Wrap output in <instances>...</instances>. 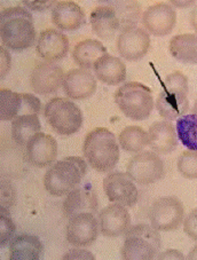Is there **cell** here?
Instances as JSON below:
<instances>
[{
	"mask_svg": "<svg viewBox=\"0 0 197 260\" xmlns=\"http://www.w3.org/2000/svg\"><path fill=\"white\" fill-rule=\"evenodd\" d=\"M0 38L4 47L14 52L32 47L36 42L32 14L21 6L4 8L0 14Z\"/></svg>",
	"mask_w": 197,
	"mask_h": 260,
	"instance_id": "1",
	"label": "cell"
},
{
	"mask_svg": "<svg viewBox=\"0 0 197 260\" xmlns=\"http://www.w3.org/2000/svg\"><path fill=\"white\" fill-rule=\"evenodd\" d=\"M83 154L87 164L97 172H109L119 160V146L115 134L106 127L88 132L83 143Z\"/></svg>",
	"mask_w": 197,
	"mask_h": 260,
	"instance_id": "2",
	"label": "cell"
},
{
	"mask_svg": "<svg viewBox=\"0 0 197 260\" xmlns=\"http://www.w3.org/2000/svg\"><path fill=\"white\" fill-rule=\"evenodd\" d=\"M87 162L77 156H69L51 165L44 176V186L54 197L68 195L86 176Z\"/></svg>",
	"mask_w": 197,
	"mask_h": 260,
	"instance_id": "3",
	"label": "cell"
},
{
	"mask_svg": "<svg viewBox=\"0 0 197 260\" xmlns=\"http://www.w3.org/2000/svg\"><path fill=\"white\" fill-rule=\"evenodd\" d=\"M162 248L159 231L151 225L139 223L129 227L124 234L120 255L125 260L156 259Z\"/></svg>",
	"mask_w": 197,
	"mask_h": 260,
	"instance_id": "4",
	"label": "cell"
},
{
	"mask_svg": "<svg viewBox=\"0 0 197 260\" xmlns=\"http://www.w3.org/2000/svg\"><path fill=\"white\" fill-rule=\"evenodd\" d=\"M114 99L120 111L133 120L147 119L155 106L151 89L138 82L122 85L115 92Z\"/></svg>",
	"mask_w": 197,
	"mask_h": 260,
	"instance_id": "5",
	"label": "cell"
},
{
	"mask_svg": "<svg viewBox=\"0 0 197 260\" xmlns=\"http://www.w3.org/2000/svg\"><path fill=\"white\" fill-rule=\"evenodd\" d=\"M44 116L53 131L61 136L77 133L83 125V113L69 99L53 98L44 109Z\"/></svg>",
	"mask_w": 197,
	"mask_h": 260,
	"instance_id": "6",
	"label": "cell"
},
{
	"mask_svg": "<svg viewBox=\"0 0 197 260\" xmlns=\"http://www.w3.org/2000/svg\"><path fill=\"white\" fill-rule=\"evenodd\" d=\"M185 208L176 196H164L156 200L150 206L149 221L159 232H172L183 222Z\"/></svg>",
	"mask_w": 197,
	"mask_h": 260,
	"instance_id": "7",
	"label": "cell"
},
{
	"mask_svg": "<svg viewBox=\"0 0 197 260\" xmlns=\"http://www.w3.org/2000/svg\"><path fill=\"white\" fill-rule=\"evenodd\" d=\"M126 173L139 185H150L164 177V163L155 151L142 150L128 160Z\"/></svg>",
	"mask_w": 197,
	"mask_h": 260,
	"instance_id": "8",
	"label": "cell"
},
{
	"mask_svg": "<svg viewBox=\"0 0 197 260\" xmlns=\"http://www.w3.org/2000/svg\"><path fill=\"white\" fill-rule=\"evenodd\" d=\"M104 190L111 203L132 208L139 200V190L127 173L113 172L104 179Z\"/></svg>",
	"mask_w": 197,
	"mask_h": 260,
	"instance_id": "9",
	"label": "cell"
},
{
	"mask_svg": "<svg viewBox=\"0 0 197 260\" xmlns=\"http://www.w3.org/2000/svg\"><path fill=\"white\" fill-rule=\"evenodd\" d=\"M98 221L92 213H79L69 219L65 236L68 243L78 248L92 245L98 236Z\"/></svg>",
	"mask_w": 197,
	"mask_h": 260,
	"instance_id": "10",
	"label": "cell"
},
{
	"mask_svg": "<svg viewBox=\"0 0 197 260\" xmlns=\"http://www.w3.org/2000/svg\"><path fill=\"white\" fill-rule=\"evenodd\" d=\"M141 22L147 32L158 37L167 36L171 34L176 25L177 12L169 4L159 3L143 12Z\"/></svg>",
	"mask_w": 197,
	"mask_h": 260,
	"instance_id": "11",
	"label": "cell"
},
{
	"mask_svg": "<svg viewBox=\"0 0 197 260\" xmlns=\"http://www.w3.org/2000/svg\"><path fill=\"white\" fill-rule=\"evenodd\" d=\"M64 71L52 62H43L31 71L30 86L36 94L48 95L55 93L63 85Z\"/></svg>",
	"mask_w": 197,
	"mask_h": 260,
	"instance_id": "12",
	"label": "cell"
},
{
	"mask_svg": "<svg viewBox=\"0 0 197 260\" xmlns=\"http://www.w3.org/2000/svg\"><path fill=\"white\" fill-rule=\"evenodd\" d=\"M119 54L127 61H138L145 56L150 47V36L142 28L123 30L117 38Z\"/></svg>",
	"mask_w": 197,
	"mask_h": 260,
	"instance_id": "13",
	"label": "cell"
},
{
	"mask_svg": "<svg viewBox=\"0 0 197 260\" xmlns=\"http://www.w3.org/2000/svg\"><path fill=\"white\" fill-rule=\"evenodd\" d=\"M57 157V142L49 134L39 132L26 143V158L35 168H48Z\"/></svg>",
	"mask_w": 197,
	"mask_h": 260,
	"instance_id": "14",
	"label": "cell"
},
{
	"mask_svg": "<svg viewBox=\"0 0 197 260\" xmlns=\"http://www.w3.org/2000/svg\"><path fill=\"white\" fill-rule=\"evenodd\" d=\"M70 48L69 39L60 30L46 29L40 32L36 51L43 60L57 62L64 59Z\"/></svg>",
	"mask_w": 197,
	"mask_h": 260,
	"instance_id": "15",
	"label": "cell"
},
{
	"mask_svg": "<svg viewBox=\"0 0 197 260\" xmlns=\"http://www.w3.org/2000/svg\"><path fill=\"white\" fill-rule=\"evenodd\" d=\"M98 208V199L95 190L89 185L78 186L67 195L62 205L65 218L77 216L79 213L95 214Z\"/></svg>",
	"mask_w": 197,
	"mask_h": 260,
	"instance_id": "16",
	"label": "cell"
},
{
	"mask_svg": "<svg viewBox=\"0 0 197 260\" xmlns=\"http://www.w3.org/2000/svg\"><path fill=\"white\" fill-rule=\"evenodd\" d=\"M98 225L102 235L117 237L125 234L131 227V216L126 206L114 203L98 212Z\"/></svg>",
	"mask_w": 197,
	"mask_h": 260,
	"instance_id": "17",
	"label": "cell"
},
{
	"mask_svg": "<svg viewBox=\"0 0 197 260\" xmlns=\"http://www.w3.org/2000/svg\"><path fill=\"white\" fill-rule=\"evenodd\" d=\"M96 77L91 70L77 68L71 69L64 75L63 91L65 95L74 100H84L92 96L96 91Z\"/></svg>",
	"mask_w": 197,
	"mask_h": 260,
	"instance_id": "18",
	"label": "cell"
},
{
	"mask_svg": "<svg viewBox=\"0 0 197 260\" xmlns=\"http://www.w3.org/2000/svg\"><path fill=\"white\" fill-rule=\"evenodd\" d=\"M52 21L61 31H75L86 23V15L77 3L62 0L52 8Z\"/></svg>",
	"mask_w": 197,
	"mask_h": 260,
	"instance_id": "19",
	"label": "cell"
},
{
	"mask_svg": "<svg viewBox=\"0 0 197 260\" xmlns=\"http://www.w3.org/2000/svg\"><path fill=\"white\" fill-rule=\"evenodd\" d=\"M149 143L148 146L156 154H170L178 146V134L174 125L170 120H157L148 129Z\"/></svg>",
	"mask_w": 197,
	"mask_h": 260,
	"instance_id": "20",
	"label": "cell"
},
{
	"mask_svg": "<svg viewBox=\"0 0 197 260\" xmlns=\"http://www.w3.org/2000/svg\"><path fill=\"white\" fill-rule=\"evenodd\" d=\"M89 22L93 32L100 39L110 40L119 31L122 32V26L115 8L109 5L94 8L89 15Z\"/></svg>",
	"mask_w": 197,
	"mask_h": 260,
	"instance_id": "21",
	"label": "cell"
},
{
	"mask_svg": "<svg viewBox=\"0 0 197 260\" xmlns=\"http://www.w3.org/2000/svg\"><path fill=\"white\" fill-rule=\"evenodd\" d=\"M155 103L160 117L170 122L180 118L189 110V100L187 94L177 91H169L163 88Z\"/></svg>",
	"mask_w": 197,
	"mask_h": 260,
	"instance_id": "22",
	"label": "cell"
},
{
	"mask_svg": "<svg viewBox=\"0 0 197 260\" xmlns=\"http://www.w3.org/2000/svg\"><path fill=\"white\" fill-rule=\"evenodd\" d=\"M93 69L95 77L110 86L122 84L126 79V66L119 57L108 53L94 64Z\"/></svg>",
	"mask_w": 197,
	"mask_h": 260,
	"instance_id": "23",
	"label": "cell"
},
{
	"mask_svg": "<svg viewBox=\"0 0 197 260\" xmlns=\"http://www.w3.org/2000/svg\"><path fill=\"white\" fill-rule=\"evenodd\" d=\"M44 255V245L37 236L15 235L10 242L11 260H39Z\"/></svg>",
	"mask_w": 197,
	"mask_h": 260,
	"instance_id": "24",
	"label": "cell"
},
{
	"mask_svg": "<svg viewBox=\"0 0 197 260\" xmlns=\"http://www.w3.org/2000/svg\"><path fill=\"white\" fill-rule=\"evenodd\" d=\"M107 54V48L96 39H84L74 47V61L80 68L91 70L94 64Z\"/></svg>",
	"mask_w": 197,
	"mask_h": 260,
	"instance_id": "25",
	"label": "cell"
},
{
	"mask_svg": "<svg viewBox=\"0 0 197 260\" xmlns=\"http://www.w3.org/2000/svg\"><path fill=\"white\" fill-rule=\"evenodd\" d=\"M169 51L178 61L197 64V34L174 36L169 43Z\"/></svg>",
	"mask_w": 197,
	"mask_h": 260,
	"instance_id": "26",
	"label": "cell"
},
{
	"mask_svg": "<svg viewBox=\"0 0 197 260\" xmlns=\"http://www.w3.org/2000/svg\"><path fill=\"white\" fill-rule=\"evenodd\" d=\"M42 129L38 115H21L12 120V138L19 146L26 143Z\"/></svg>",
	"mask_w": 197,
	"mask_h": 260,
	"instance_id": "27",
	"label": "cell"
},
{
	"mask_svg": "<svg viewBox=\"0 0 197 260\" xmlns=\"http://www.w3.org/2000/svg\"><path fill=\"white\" fill-rule=\"evenodd\" d=\"M107 5L115 8L116 14L122 26V31L129 28H136L141 16V5L134 0H125V2H106Z\"/></svg>",
	"mask_w": 197,
	"mask_h": 260,
	"instance_id": "28",
	"label": "cell"
},
{
	"mask_svg": "<svg viewBox=\"0 0 197 260\" xmlns=\"http://www.w3.org/2000/svg\"><path fill=\"white\" fill-rule=\"evenodd\" d=\"M118 141L125 151L140 152L149 143V137H148V132L142 127L132 125V126L125 127L119 133Z\"/></svg>",
	"mask_w": 197,
	"mask_h": 260,
	"instance_id": "29",
	"label": "cell"
},
{
	"mask_svg": "<svg viewBox=\"0 0 197 260\" xmlns=\"http://www.w3.org/2000/svg\"><path fill=\"white\" fill-rule=\"evenodd\" d=\"M178 139L187 149L197 151V115L186 114L177 119Z\"/></svg>",
	"mask_w": 197,
	"mask_h": 260,
	"instance_id": "30",
	"label": "cell"
},
{
	"mask_svg": "<svg viewBox=\"0 0 197 260\" xmlns=\"http://www.w3.org/2000/svg\"><path fill=\"white\" fill-rule=\"evenodd\" d=\"M23 108L22 93L13 92L8 88L0 89V119L3 122L13 120L21 115Z\"/></svg>",
	"mask_w": 197,
	"mask_h": 260,
	"instance_id": "31",
	"label": "cell"
},
{
	"mask_svg": "<svg viewBox=\"0 0 197 260\" xmlns=\"http://www.w3.org/2000/svg\"><path fill=\"white\" fill-rule=\"evenodd\" d=\"M177 168L185 179H197V151L187 150L181 152L177 160Z\"/></svg>",
	"mask_w": 197,
	"mask_h": 260,
	"instance_id": "32",
	"label": "cell"
},
{
	"mask_svg": "<svg viewBox=\"0 0 197 260\" xmlns=\"http://www.w3.org/2000/svg\"><path fill=\"white\" fill-rule=\"evenodd\" d=\"M16 226L13 221L10 209H0V246L5 248L15 236Z\"/></svg>",
	"mask_w": 197,
	"mask_h": 260,
	"instance_id": "33",
	"label": "cell"
},
{
	"mask_svg": "<svg viewBox=\"0 0 197 260\" xmlns=\"http://www.w3.org/2000/svg\"><path fill=\"white\" fill-rule=\"evenodd\" d=\"M163 88L169 91H177L188 94L189 91V82L187 76L181 71H174V73L167 76L163 82Z\"/></svg>",
	"mask_w": 197,
	"mask_h": 260,
	"instance_id": "34",
	"label": "cell"
},
{
	"mask_svg": "<svg viewBox=\"0 0 197 260\" xmlns=\"http://www.w3.org/2000/svg\"><path fill=\"white\" fill-rule=\"evenodd\" d=\"M2 200H0V204L2 208L11 209L14 206L17 202V191L12 181L7 180V179H3L2 180Z\"/></svg>",
	"mask_w": 197,
	"mask_h": 260,
	"instance_id": "35",
	"label": "cell"
},
{
	"mask_svg": "<svg viewBox=\"0 0 197 260\" xmlns=\"http://www.w3.org/2000/svg\"><path fill=\"white\" fill-rule=\"evenodd\" d=\"M183 232L192 241H197V208L191 210L183 220Z\"/></svg>",
	"mask_w": 197,
	"mask_h": 260,
	"instance_id": "36",
	"label": "cell"
},
{
	"mask_svg": "<svg viewBox=\"0 0 197 260\" xmlns=\"http://www.w3.org/2000/svg\"><path fill=\"white\" fill-rule=\"evenodd\" d=\"M22 3L31 11L44 12L54 7L57 2H54V0H23Z\"/></svg>",
	"mask_w": 197,
	"mask_h": 260,
	"instance_id": "37",
	"label": "cell"
},
{
	"mask_svg": "<svg viewBox=\"0 0 197 260\" xmlns=\"http://www.w3.org/2000/svg\"><path fill=\"white\" fill-rule=\"evenodd\" d=\"M62 259L64 260H68V259H89V260H94L95 257H94V254L89 252L87 250H83V249H78L75 248V249H71L69 250L68 252L64 253L62 255Z\"/></svg>",
	"mask_w": 197,
	"mask_h": 260,
	"instance_id": "38",
	"label": "cell"
},
{
	"mask_svg": "<svg viewBox=\"0 0 197 260\" xmlns=\"http://www.w3.org/2000/svg\"><path fill=\"white\" fill-rule=\"evenodd\" d=\"M0 52H2V78L5 77V76L8 74V71L11 69V54L10 52L7 51V48L4 46L0 47Z\"/></svg>",
	"mask_w": 197,
	"mask_h": 260,
	"instance_id": "39",
	"label": "cell"
},
{
	"mask_svg": "<svg viewBox=\"0 0 197 260\" xmlns=\"http://www.w3.org/2000/svg\"><path fill=\"white\" fill-rule=\"evenodd\" d=\"M186 257L183 255L182 252H180V251L177 250V249H169V250H165L164 252H159L157 254V257H156V259H180V260H183Z\"/></svg>",
	"mask_w": 197,
	"mask_h": 260,
	"instance_id": "40",
	"label": "cell"
},
{
	"mask_svg": "<svg viewBox=\"0 0 197 260\" xmlns=\"http://www.w3.org/2000/svg\"><path fill=\"white\" fill-rule=\"evenodd\" d=\"M189 21H190V25L192 26V29H194L197 34V5L194 7V10L190 12Z\"/></svg>",
	"mask_w": 197,
	"mask_h": 260,
	"instance_id": "41",
	"label": "cell"
},
{
	"mask_svg": "<svg viewBox=\"0 0 197 260\" xmlns=\"http://www.w3.org/2000/svg\"><path fill=\"white\" fill-rule=\"evenodd\" d=\"M170 3H172V5L178 6V7H188L195 4V2H192V0H186V2H177V0H172V2Z\"/></svg>",
	"mask_w": 197,
	"mask_h": 260,
	"instance_id": "42",
	"label": "cell"
},
{
	"mask_svg": "<svg viewBox=\"0 0 197 260\" xmlns=\"http://www.w3.org/2000/svg\"><path fill=\"white\" fill-rule=\"evenodd\" d=\"M187 259H191V260L197 259V244L194 246V248L191 249L190 252L188 253V255H187Z\"/></svg>",
	"mask_w": 197,
	"mask_h": 260,
	"instance_id": "43",
	"label": "cell"
},
{
	"mask_svg": "<svg viewBox=\"0 0 197 260\" xmlns=\"http://www.w3.org/2000/svg\"><path fill=\"white\" fill-rule=\"evenodd\" d=\"M191 114H195V115H197V100L195 101V103H194V107H192V109H191Z\"/></svg>",
	"mask_w": 197,
	"mask_h": 260,
	"instance_id": "44",
	"label": "cell"
}]
</instances>
